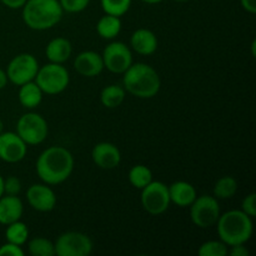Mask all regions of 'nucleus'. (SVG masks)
Instances as JSON below:
<instances>
[{
  "instance_id": "obj_37",
  "label": "nucleus",
  "mask_w": 256,
  "mask_h": 256,
  "mask_svg": "<svg viewBox=\"0 0 256 256\" xmlns=\"http://www.w3.org/2000/svg\"><path fill=\"white\" fill-rule=\"evenodd\" d=\"M4 195V178L0 175V198Z\"/></svg>"
},
{
  "instance_id": "obj_31",
  "label": "nucleus",
  "mask_w": 256,
  "mask_h": 256,
  "mask_svg": "<svg viewBox=\"0 0 256 256\" xmlns=\"http://www.w3.org/2000/svg\"><path fill=\"white\" fill-rule=\"evenodd\" d=\"M242 210L250 218L256 216V194L250 192L242 199Z\"/></svg>"
},
{
  "instance_id": "obj_27",
  "label": "nucleus",
  "mask_w": 256,
  "mask_h": 256,
  "mask_svg": "<svg viewBox=\"0 0 256 256\" xmlns=\"http://www.w3.org/2000/svg\"><path fill=\"white\" fill-rule=\"evenodd\" d=\"M132 0H100V5L105 14L122 16L129 12Z\"/></svg>"
},
{
  "instance_id": "obj_41",
  "label": "nucleus",
  "mask_w": 256,
  "mask_h": 256,
  "mask_svg": "<svg viewBox=\"0 0 256 256\" xmlns=\"http://www.w3.org/2000/svg\"><path fill=\"white\" fill-rule=\"evenodd\" d=\"M174 2H189V0H174Z\"/></svg>"
},
{
  "instance_id": "obj_29",
  "label": "nucleus",
  "mask_w": 256,
  "mask_h": 256,
  "mask_svg": "<svg viewBox=\"0 0 256 256\" xmlns=\"http://www.w3.org/2000/svg\"><path fill=\"white\" fill-rule=\"evenodd\" d=\"M62 12L75 14V12H84L90 4V0H59Z\"/></svg>"
},
{
  "instance_id": "obj_7",
  "label": "nucleus",
  "mask_w": 256,
  "mask_h": 256,
  "mask_svg": "<svg viewBox=\"0 0 256 256\" xmlns=\"http://www.w3.org/2000/svg\"><path fill=\"white\" fill-rule=\"evenodd\" d=\"M16 134L26 145H39L45 142L49 134V126L44 118L36 112L22 115L16 122Z\"/></svg>"
},
{
  "instance_id": "obj_12",
  "label": "nucleus",
  "mask_w": 256,
  "mask_h": 256,
  "mask_svg": "<svg viewBox=\"0 0 256 256\" xmlns=\"http://www.w3.org/2000/svg\"><path fill=\"white\" fill-rule=\"evenodd\" d=\"M28 145L12 132H0V159L5 162H19L26 156Z\"/></svg>"
},
{
  "instance_id": "obj_28",
  "label": "nucleus",
  "mask_w": 256,
  "mask_h": 256,
  "mask_svg": "<svg viewBox=\"0 0 256 256\" xmlns=\"http://www.w3.org/2000/svg\"><path fill=\"white\" fill-rule=\"evenodd\" d=\"M228 245L222 240H209L202 242L198 249L199 256H226Z\"/></svg>"
},
{
  "instance_id": "obj_15",
  "label": "nucleus",
  "mask_w": 256,
  "mask_h": 256,
  "mask_svg": "<svg viewBox=\"0 0 256 256\" xmlns=\"http://www.w3.org/2000/svg\"><path fill=\"white\" fill-rule=\"evenodd\" d=\"M74 69L82 76H98L104 70V62H102V55L96 52H92V50L82 52L75 58Z\"/></svg>"
},
{
  "instance_id": "obj_30",
  "label": "nucleus",
  "mask_w": 256,
  "mask_h": 256,
  "mask_svg": "<svg viewBox=\"0 0 256 256\" xmlns=\"http://www.w3.org/2000/svg\"><path fill=\"white\" fill-rule=\"evenodd\" d=\"M22 192V182L16 176H8L4 179V194L6 195H19Z\"/></svg>"
},
{
  "instance_id": "obj_10",
  "label": "nucleus",
  "mask_w": 256,
  "mask_h": 256,
  "mask_svg": "<svg viewBox=\"0 0 256 256\" xmlns=\"http://www.w3.org/2000/svg\"><path fill=\"white\" fill-rule=\"evenodd\" d=\"M142 209L150 215H162L169 209V189L162 182H154L142 189L140 196Z\"/></svg>"
},
{
  "instance_id": "obj_14",
  "label": "nucleus",
  "mask_w": 256,
  "mask_h": 256,
  "mask_svg": "<svg viewBox=\"0 0 256 256\" xmlns=\"http://www.w3.org/2000/svg\"><path fill=\"white\" fill-rule=\"evenodd\" d=\"M92 159L98 168L104 170H112L119 166L122 162V152L112 142H98L92 150Z\"/></svg>"
},
{
  "instance_id": "obj_32",
  "label": "nucleus",
  "mask_w": 256,
  "mask_h": 256,
  "mask_svg": "<svg viewBox=\"0 0 256 256\" xmlns=\"http://www.w3.org/2000/svg\"><path fill=\"white\" fill-rule=\"evenodd\" d=\"M24 250L20 245L12 244V242H5L0 246V256H22Z\"/></svg>"
},
{
  "instance_id": "obj_9",
  "label": "nucleus",
  "mask_w": 256,
  "mask_h": 256,
  "mask_svg": "<svg viewBox=\"0 0 256 256\" xmlns=\"http://www.w3.org/2000/svg\"><path fill=\"white\" fill-rule=\"evenodd\" d=\"M39 70L36 58L29 52H22L12 58L6 68L8 80L16 86L32 82Z\"/></svg>"
},
{
  "instance_id": "obj_38",
  "label": "nucleus",
  "mask_w": 256,
  "mask_h": 256,
  "mask_svg": "<svg viewBox=\"0 0 256 256\" xmlns=\"http://www.w3.org/2000/svg\"><path fill=\"white\" fill-rule=\"evenodd\" d=\"M142 2H145V4H149V5H155V4H159V2H162V0H142Z\"/></svg>"
},
{
  "instance_id": "obj_33",
  "label": "nucleus",
  "mask_w": 256,
  "mask_h": 256,
  "mask_svg": "<svg viewBox=\"0 0 256 256\" xmlns=\"http://www.w3.org/2000/svg\"><path fill=\"white\" fill-rule=\"evenodd\" d=\"M228 254L232 256H248L249 250L246 249L245 244H238L230 246V250H228Z\"/></svg>"
},
{
  "instance_id": "obj_2",
  "label": "nucleus",
  "mask_w": 256,
  "mask_h": 256,
  "mask_svg": "<svg viewBox=\"0 0 256 256\" xmlns=\"http://www.w3.org/2000/svg\"><path fill=\"white\" fill-rule=\"evenodd\" d=\"M162 86V80L156 70L145 62H132L122 74V88L125 92L139 99L156 96Z\"/></svg>"
},
{
  "instance_id": "obj_22",
  "label": "nucleus",
  "mask_w": 256,
  "mask_h": 256,
  "mask_svg": "<svg viewBox=\"0 0 256 256\" xmlns=\"http://www.w3.org/2000/svg\"><path fill=\"white\" fill-rule=\"evenodd\" d=\"M126 92L120 85H108L100 92V102L108 109H115L124 102Z\"/></svg>"
},
{
  "instance_id": "obj_13",
  "label": "nucleus",
  "mask_w": 256,
  "mask_h": 256,
  "mask_svg": "<svg viewBox=\"0 0 256 256\" xmlns=\"http://www.w3.org/2000/svg\"><path fill=\"white\" fill-rule=\"evenodd\" d=\"M26 200L30 206L40 212H49L56 206V195L48 184H32L26 190Z\"/></svg>"
},
{
  "instance_id": "obj_21",
  "label": "nucleus",
  "mask_w": 256,
  "mask_h": 256,
  "mask_svg": "<svg viewBox=\"0 0 256 256\" xmlns=\"http://www.w3.org/2000/svg\"><path fill=\"white\" fill-rule=\"evenodd\" d=\"M122 30V20L119 16L105 14L99 19L96 24V32L102 39H114Z\"/></svg>"
},
{
  "instance_id": "obj_34",
  "label": "nucleus",
  "mask_w": 256,
  "mask_h": 256,
  "mask_svg": "<svg viewBox=\"0 0 256 256\" xmlns=\"http://www.w3.org/2000/svg\"><path fill=\"white\" fill-rule=\"evenodd\" d=\"M0 2L9 9H22L26 0H0Z\"/></svg>"
},
{
  "instance_id": "obj_40",
  "label": "nucleus",
  "mask_w": 256,
  "mask_h": 256,
  "mask_svg": "<svg viewBox=\"0 0 256 256\" xmlns=\"http://www.w3.org/2000/svg\"><path fill=\"white\" fill-rule=\"evenodd\" d=\"M2 130H4V124H2V119H0V132H2Z\"/></svg>"
},
{
  "instance_id": "obj_20",
  "label": "nucleus",
  "mask_w": 256,
  "mask_h": 256,
  "mask_svg": "<svg viewBox=\"0 0 256 256\" xmlns=\"http://www.w3.org/2000/svg\"><path fill=\"white\" fill-rule=\"evenodd\" d=\"M42 95L44 92H42L39 85L34 80L20 85L19 92H18L19 102L25 109H34V108L39 106L42 100Z\"/></svg>"
},
{
  "instance_id": "obj_1",
  "label": "nucleus",
  "mask_w": 256,
  "mask_h": 256,
  "mask_svg": "<svg viewBox=\"0 0 256 256\" xmlns=\"http://www.w3.org/2000/svg\"><path fill=\"white\" fill-rule=\"evenodd\" d=\"M74 156L64 146H50L38 156L35 170L42 182L58 185L68 180L74 170Z\"/></svg>"
},
{
  "instance_id": "obj_25",
  "label": "nucleus",
  "mask_w": 256,
  "mask_h": 256,
  "mask_svg": "<svg viewBox=\"0 0 256 256\" xmlns=\"http://www.w3.org/2000/svg\"><path fill=\"white\" fill-rule=\"evenodd\" d=\"M238 192V182L232 176H222L215 182L212 195L216 199H232Z\"/></svg>"
},
{
  "instance_id": "obj_3",
  "label": "nucleus",
  "mask_w": 256,
  "mask_h": 256,
  "mask_svg": "<svg viewBox=\"0 0 256 256\" xmlns=\"http://www.w3.org/2000/svg\"><path fill=\"white\" fill-rule=\"evenodd\" d=\"M215 225L220 240L228 246L246 244L252 239L254 232L252 218L245 214L242 210H229L220 214Z\"/></svg>"
},
{
  "instance_id": "obj_16",
  "label": "nucleus",
  "mask_w": 256,
  "mask_h": 256,
  "mask_svg": "<svg viewBox=\"0 0 256 256\" xmlns=\"http://www.w3.org/2000/svg\"><path fill=\"white\" fill-rule=\"evenodd\" d=\"M24 205L18 195L4 194L0 198V224L9 225L22 219Z\"/></svg>"
},
{
  "instance_id": "obj_39",
  "label": "nucleus",
  "mask_w": 256,
  "mask_h": 256,
  "mask_svg": "<svg viewBox=\"0 0 256 256\" xmlns=\"http://www.w3.org/2000/svg\"><path fill=\"white\" fill-rule=\"evenodd\" d=\"M255 46H256V42H255V40H252V56H255Z\"/></svg>"
},
{
  "instance_id": "obj_24",
  "label": "nucleus",
  "mask_w": 256,
  "mask_h": 256,
  "mask_svg": "<svg viewBox=\"0 0 256 256\" xmlns=\"http://www.w3.org/2000/svg\"><path fill=\"white\" fill-rule=\"evenodd\" d=\"M128 178H129V182L135 189L142 190V188H145L152 182V172L146 165L138 164L129 170Z\"/></svg>"
},
{
  "instance_id": "obj_8",
  "label": "nucleus",
  "mask_w": 256,
  "mask_h": 256,
  "mask_svg": "<svg viewBox=\"0 0 256 256\" xmlns=\"http://www.w3.org/2000/svg\"><path fill=\"white\" fill-rule=\"evenodd\" d=\"M92 239L80 232H62L54 242L58 256H88L92 252Z\"/></svg>"
},
{
  "instance_id": "obj_35",
  "label": "nucleus",
  "mask_w": 256,
  "mask_h": 256,
  "mask_svg": "<svg viewBox=\"0 0 256 256\" xmlns=\"http://www.w3.org/2000/svg\"><path fill=\"white\" fill-rule=\"evenodd\" d=\"M240 4L245 12H250V14L256 12V0H240Z\"/></svg>"
},
{
  "instance_id": "obj_17",
  "label": "nucleus",
  "mask_w": 256,
  "mask_h": 256,
  "mask_svg": "<svg viewBox=\"0 0 256 256\" xmlns=\"http://www.w3.org/2000/svg\"><path fill=\"white\" fill-rule=\"evenodd\" d=\"M130 46L135 52L140 55H152L158 49V38L154 32L149 29L135 30L130 38Z\"/></svg>"
},
{
  "instance_id": "obj_18",
  "label": "nucleus",
  "mask_w": 256,
  "mask_h": 256,
  "mask_svg": "<svg viewBox=\"0 0 256 256\" xmlns=\"http://www.w3.org/2000/svg\"><path fill=\"white\" fill-rule=\"evenodd\" d=\"M168 189H169L170 202L179 208H189L198 196L194 185L182 180L172 182L168 186Z\"/></svg>"
},
{
  "instance_id": "obj_11",
  "label": "nucleus",
  "mask_w": 256,
  "mask_h": 256,
  "mask_svg": "<svg viewBox=\"0 0 256 256\" xmlns=\"http://www.w3.org/2000/svg\"><path fill=\"white\" fill-rule=\"evenodd\" d=\"M104 68L114 74H124L132 64V54L130 48L122 42H112L102 54Z\"/></svg>"
},
{
  "instance_id": "obj_23",
  "label": "nucleus",
  "mask_w": 256,
  "mask_h": 256,
  "mask_svg": "<svg viewBox=\"0 0 256 256\" xmlns=\"http://www.w3.org/2000/svg\"><path fill=\"white\" fill-rule=\"evenodd\" d=\"M5 239L8 242H12V244L20 245V246L26 244L28 239H29V229H28L26 224L18 220V222L6 225Z\"/></svg>"
},
{
  "instance_id": "obj_26",
  "label": "nucleus",
  "mask_w": 256,
  "mask_h": 256,
  "mask_svg": "<svg viewBox=\"0 0 256 256\" xmlns=\"http://www.w3.org/2000/svg\"><path fill=\"white\" fill-rule=\"evenodd\" d=\"M28 252L32 256H54V242L45 238H34L28 242Z\"/></svg>"
},
{
  "instance_id": "obj_19",
  "label": "nucleus",
  "mask_w": 256,
  "mask_h": 256,
  "mask_svg": "<svg viewBox=\"0 0 256 256\" xmlns=\"http://www.w3.org/2000/svg\"><path fill=\"white\" fill-rule=\"evenodd\" d=\"M72 42L62 36L50 40L45 48V55L49 62H55V64H64L72 56Z\"/></svg>"
},
{
  "instance_id": "obj_6",
  "label": "nucleus",
  "mask_w": 256,
  "mask_h": 256,
  "mask_svg": "<svg viewBox=\"0 0 256 256\" xmlns=\"http://www.w3.org/2000/svg\"><path fill=\"white\" fill-rule=\"evenodd\" d=\"M189 208L192 224L200 229L214 226L220 216V205L214 195L196 196Z\"/></svg>"
},
{
  "instance_id": "obj_5",
  "label": "nucleus",
  "mask_w": 256,
  "mask_h": 256,
  "mask_svg": "<svg viewBox=\"0 0 256 256\" xmlns=\"http://www.w3.org/2000/svg\"><path fill=\"white\" fill-rule=\"evenodd\" d=\"M34 82L39 85L44 94L56 95L69 86L70 75L62 64L49 62L44 66H39Z\"/></svg>"
},
{
  "instance_id": "obj_4",
  "label": "nucleus",
  "mask_w": 256,
  "mask_h": 256,
  "mask_svg": "<svg viewBox=\"0 0 256 256\" xmlns=\"http://www.w3.org/2000/svg\"><path fill=\"white\" fill-rule=\"evenodd\" d=\"M22 9L25 25L39 32L54 28L64 14L59 0H26Z\"/></svg>"
},
{
  "instance_id": "obj_36",
  "label": "nucleus",
  "mask_w": 256,
  "mask_h": 256,
  "mask_svg": "<svg viewBox=\"0 0 256 256\" xmlns=\"http://www.w3.org/2000/svg\"><path fill=\"white\" fill-rule=\"evenodd\" d=\"M8 82H9V80H8L6 72H5V70H2V68H0V90H2L5 86H6Z\"/></svg>"
}]
</instances>
